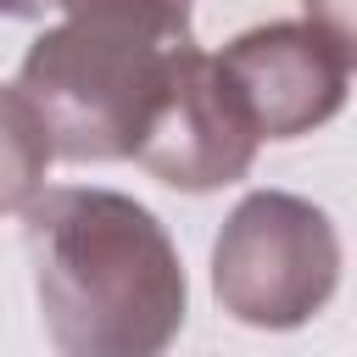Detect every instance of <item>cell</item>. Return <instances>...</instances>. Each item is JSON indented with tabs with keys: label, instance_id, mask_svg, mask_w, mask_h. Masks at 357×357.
Listing matches in <instances>:
<instances>
[{
	"label": "cell",
	"instance_id": "5",
	"mask_svg": "<svg viewBox=\"0 0 357 357\" xmlns=\"http://www.w3.org/2000/svg\"><path fill=\"white\" fill-rule=\"evenodd\" d=\"M223 78L234 84L257 139H301L324 128L351 89V33L301 17L262 22L234 33L218 50Z\"/></svg>",
	"mask_w": 357,
	"mask_h": 357
},
{
	"label": "cell",
	"instance_id": "1",
	"mask_svg": "<svg viewBox=\"0 0 357 357\" xmlns=\"http://www.w3.org/2000/svg\"><path fill=\"white\" fill-rule=\"evenodd\" d=\"M39 324L67 357H151L190 312L184 262L151 206L117 190L67 184L22 206Z\"/></svg>",
	"mask_w": 357,
	"mask_h": 357
},
{
	"label": "cell",
	"instance_id": "6",
	"mask_svg": "<svg viewBox=\"0 0 357 357\" xmlns=\"http://www.w3.org/2000/svg\"><path fill=\"white\" fill-rule=\"evenodd\" d=\"M50 162L56 151H50L39 112L28 106L17 84H0V212H22L45 190Z\"/></svg>",
	"mask_w": 357,
	"mask_h": 357
},
{
	"label": "cell",
	"instance_id": "7",
	"mask_svg": "<svg viewBox=\"0 0 357 357\" xmlns=\"http://www.w3.org/2000/svg\"><path fill=\"white\" fill-rule=\"evenodd\" d=\"M307 17H318V22H329V28H340V33H351V17H346V0H307Z\"/></svg>",
	"mask_w": 357,
	"mask_h": 357
},
{
	"label": "cell",
	"instance_id": "3",
	"mask_svg": "<svg viewBox=\"0 0 357 357\" xmlns=\"http://www.w3.org/2000/svg\"><path fill=\"white\" fill-rule=\"evenodd\" d=\"M340 284V234L290 190H251L212 240V296L234 324L301 329Z\"/></svg>",
	"mask_w": 357,
	"mask_h": 357
},
{
	"label": "cell",
	"instance_id": "2",
	"mask_svg": "<svg viewBox=\"0 0 357 357\" xmlns=\"http://www.w3.org/2000/svg\"><path fill=\"white\" fill-rule=\"evenodd\" d=\"M184 39L190 6L178 0H84L28 45L17 89L61 162H123Z\"/></svg>",
	"mask_w": 357,
	"mask_h": 357
},
{
	"label": "cell",
	"instance_id": "4",
	"mask_svg": "<svg viewBox=\"0 0 357 357\" xmlns=\"http://www.w3.org/2000/svg\"><path fill=\"white\" fill-rule=\"evenodd\" d=\"M257 145L262 139H257L234 84L223 78L218 56H206V50H195V39H184L167 56L162 84L145 106V123L134 134V162L167 190L206 195V190L245 178Z\"/></svg>",
	"mask_w": 357,
	"mask_h": 357
},
{
	"label": "cell",
	"instance_id": "9",
	"mask_svg": "<svg viewBox=\"0 0 357 357\" xmlns=\"http://www.w3.org/2000/svg\"><path fill=\"white\" fill-rule=\"evenodd\" d=\"M45 6H61V11H73V6H84V0H45ZM178 6H195V0H178Z\"/></svg>",
	"mask_w": 357,
	"mask_h": 357
},
{
	"label": "cell",
	"instance_id": "8",
	"mask_svg": "<svg viewBox=\"0 0 357 357\" xmlns=\"http://www.w3.org/2000/svg\"><path fill=\"white\" fill-rule=\"evenodd\" d=\"M0 17H45V0H0Z\"/></svg>",
	"mask_w": 357,
	"mask_h": 357
}]
</instances>
